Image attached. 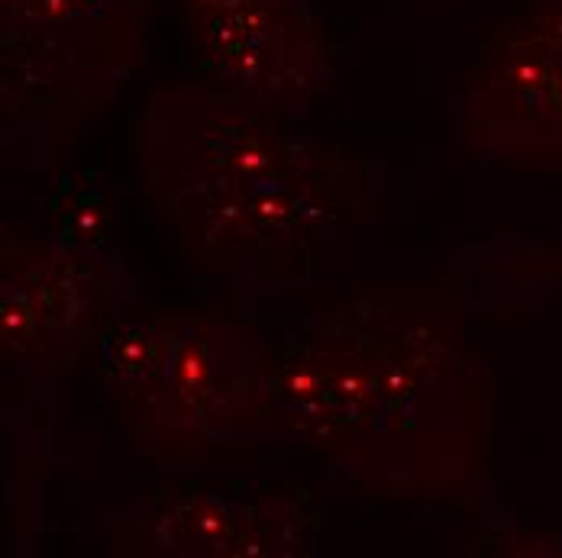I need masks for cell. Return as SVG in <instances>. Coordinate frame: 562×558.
Returning a JSON list of instances; mask_svg holds the SVG:
<instances>
[{"label": "cell", "mask_w": 562, "mask_h": 558, "mask_svg": "<svg viewBox=\"0 0 562 558\" xmlns=\"http://www.w3.org/2000/svg\"><path fill=\"white\" fill-rule=\"evenodd\" d=\"M475 362L427 297H362L266 352L269 440L324 452L352 481L443 491L479 440Z\"/></svg>", "instance_id": "cell-1"}, {"label": "cell", "mask_w": 562, "mask_h": 558, "mask_svg": "<svg viewBox=\"0 0 562 558\" xmlns=\"http://www.w3.org/2000/svg\"><path fill=\"white\" fill-rule=\"evenodd\" d=\"M236 91H166L143 119L156 207L191 249L262 259L307 246L372 201V178Z\"/></svg>", "instance_id": "cell-2"}, {"label": "cell", "mask_w": 562, "mask_h": 558, "mask_svg": "<svg viewBox=\"0 0 562 558\" xmlns=\"http://www.w3.org/2000/svg\"><path fill=\"white\" fill-rule=\"evenodd\" d=\"M262 342L224 317H171L166 362L136 400L133 443L166 468L207 462L272 430Z\"/></svg>", "instance_id": "cell-3"}, {"label": "cell", "mask_w": 562, "mask_h": 558, "mask_svg": "<svg viewBox=\"0 0 562 558\" xmlns=\"http://www.w3.org/2000/svg\"><path fill=\"white\" fill-rule=\"evenodd\" d=\"M0 335L20 368L68 365L104 335L126 300V269L116 249H75L49 239L43 249L7 252L0 281Z\"/></svg>", "instance_id": "cell-4"}, {"label": "cell", "mask_w": 562, "mask_h": 558, "mask_svg": "<svg viewBox=\"0 0 562 558\" xmlns=\"http://www.w3.org/2000/svg\"><path fill=\"white\" fill-rule=\"evenodd\" d=\"M146 0H3L7 88L71 104L111 98L143 53Z\"/></svg>", "instance_id": "cell-5"}, {"label": "cell", "mask_w": 562, "mask_h": 558, "mask_svg": "<svg viewBox=\"0 0 562 558\" xmlns=\"http://www.w3.org/2000/svg\"><path fill=\"white\" fill-rule=\"evenodd\" d=\"M194 49L226 91L297 111L330 84L314 0H181Z\"/></svg>", "instance_id": "cell-6"}, {"label": "cell", "mask_w": 562, "mask_h": 558, "mask_svg": "<svg viewBox=\"0 0 562 558\" xmlns=\"http://www.w3.org/2000/svg\"><path fill=\"white\" fill-rule=\"evenodd\" d=\"M317 513L284 494L188 491L136 510L126 539L143 553L178 558L314 556Z\"/></svg>", "instance_id": "cell-7"}, {"label": "cell", "mask_w": 562, "mask_h": 558, "mask_svg": "<svg viewBox=\"0 0 562 558\" xmlns=\"http://www.w3.org/2000/svg\"><path fill=\"white\" fill-rule=\"evenodd\" d=\"M171 320L149 323H113L101 335V385L116 397V403H136L156 382L166 349H169Z\"/></svg>", "instance_id": "cell-8"}, {"label": "cell", "mask_w": 562, "mask_h": 558, "mask_svg": "<svg viewBox=\"0 0 562 558\" xmlns=\"http://www.w3.org/2000/svg\"><path fill=\"white\" fill-rule=\"evenodd\" d=\"M56 239L65 246H75V249H113L111 217L91 191H81L71 201L68 214L61 217V229Z\"/></svg>", "instance_id": "cell-9"}]
</instances>
